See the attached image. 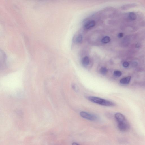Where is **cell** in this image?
<instances>
[{
    "label": "cell",
    "instance_id": "7",
    "mask_svg": "<svg viewBox=\"0 0 145 145\" xmlns=\"http://www.w3.org/2000/svg\"><path fill=\"white\" fill-rule=\"evenodd\" d=\"M129 19L132 20H135L136 18V16L135 13L133 12H131L129 13L128 15Z\"/></svg>",
    "mask_w": 145,
    "mask_h": 145
},
{
    "label": "cell",
    "instance_id": "3",
    "mask_svg": "<svg viewBox=\"0 0 145 145\" xmlns=\"http://www.w3.org/2000/svg\"><path fill=\"white\" fill-rule=\"evenodd\" d=\"M80 114L82 117L89 120L95 121L97 119L96 115L85 111L81 112Z\"/></svg>",
    "mask_w": 145,
    "mask_h": 145
},
{
    "label": "cell",
    "instance_id": "13",
    "mask_svg": "<svg viewBox=\"0 0 145 145\" xmlns=\"http://www.w3.org/2000/svg\"><path fill=\"white\" fill-rule=\"evenodd\" d=\"M123 65L124 67H128L129 63L125 61L123 63Z\"/></svg>",
    "mask_w": 145,
    "mask_h": 145
},
{
    "label": "cell",
    "instance_id": "11",
    "mask_svg": "<svg viewBox=\"0 0 145 145\" xmlns=\"http://www.w3.org/2000/svg\"><path fill=\"white\" fill-rule=\"evenodd\" d=\"M113 74L116 76L120 77L122 75V74L121 71L118 70H116L114 71Z\"/></svg>",
    "mask_w": 145,
    "mask_h": 145
},
{
    "label": "cell",
    "instance_id": "2",
    "mask_svg": "<svg viewBox=\"0 0 145 145\" xmlns=\"http://www.w3.org/2000/svg\"><path fill=\"white\" fill-rule=\"evenodd\" d=\"M86 98L92 102L102 105L111 107L115 105V103L112 101L98 97L89 96L87 97Z\"/></svg>",
    "mask_w": 145,
    "mask_h": 145
},
{
    "label": "cell",
    "instance_id": "8",
    "mask_svg": "<svg viewBox=\"0 0 145 145\" xmlns=\"http://www.w3.org/2000/svg\"><path fill=\"white\" fill-rule=\"evenodd\" d=\"M110 38L108 36L104 37L101 40V42L103 43L106 44L110 42Z\"/></svg>",
    "mask_w": 145,
    "mask_h": 145
},
{
    "label": "cell",
    "instance_id": "15",
    "mask_svg": "<svg viewBox=\"0 0 145 145\" xmlns=\"http://www.w3.org/2000/svg\"><path fill=\"white\" fill-rule=\"evenodd\" d=\"M140 45L139 43H137L136 44L135 46L137 48H139L140 47Z\"/></svg>",
    "mask_w": 145,
    "mask_h": 145
},
{
    "label": "cell",
    "instance_id": "9",
    "mask_svg": "<svg viewBox=\"0 0 145 145\" xmlns=\"http://www.w3.org/2000/svg\"><path fill=\"white\" fill-rule=\"evenodd\" d=\"M101 73L103 75L106 74L108 72V69L105 67H102L100 69Z\"/></svg>",
    "mask_w": 145,
    "mask_h": 145
},
{
    "label": "cell",
    "instance_id": "10",
    "mask_svg": "<svg viewBox=\"0 0 145 145\" xmlns=\"http://www.w3.org/2000/svg\"><path fill=\"white\" fill-rule=\"evenodd\" d=\"M83 39L82 35L81 34L77 35L75 38V41L78 43L81 42Z\"/></svg>",
    "mask_w": 145,
    "mask_h": 145
},
{
    "label": "cell",
    "instance_id": "1",
    "mask_svg": "<svg viewBox=\"0 0 145 145\" xmlns=\"http://www.w3.org/2000/svg\"><path fill=\"white\" fill-rule=\"evenodd\" d=\"M119 129L123 132L128 131L130 129L129 124L125 116L121 113H116L114 115Z\"/></svg>",
    "mask_w": 145,
    "mask_h": 145
},
{
    "label": "cell",
    "instance_id": "4",
    "mask_svg": "<svg viewBox=\"0 0 145 145\" xmlns=\"http://www.w3.org/2000/svg\"><path fill=\"white\" fill-rule=\"evenodd\" d=\"M95 21L92 20L86 22L84 25V28L86 29H89L93 27L95 25Z\"/></svg>",
    "mask_w": 145,
    "mask_h": 145
},
{
    "label": "cell",
    "instance_id": "6",
    "mask_svg": "<svg viewBox=\"0 0 145 145\" xmlns=\"http://www.w3.org/2000/svg\"><path fill=\"white\" fill-rule=\"evenodd\" d=\"M89 62V58L87 56L84 57L82 59V65L84 67L87 66L88 65Z\"/></svg>",
    "mask_w": 145,
    "mask_h": 145
},
{
    "label": "cell",
    "instance_id": "5",
    "mask_svg": "<svg viewBox=\"0 0 145 145\" xmlns=\"http://www.w3.org/2000/svg\"><path fill=\"white\" fill-rule=\"evenodd\" d=\"M131 78V76L123 78L120 80V82L121 84H128L130 82Z\"/></svg>",
    "mask_w": 145,
    "mask_h": 145
},
{
    "label": "cell",
    "instance_id": "14",
    "mask_svg": "<svg viewBox=\"0 0 145 145\" xmlns=\"http://www.w3.org/2000/svg\"><path fill=\"white\" fill-rule=\"evenodd\" d=\"M123 35V33H119L118 35V37L119 38L122 37Z\"/></svg>",
    "mask_w": 145,
    "mask_h": 145
},
{
    "label": "cell",
    "instance_id": "16",
    "mask_svg": "<svg viewBox=\"0 0 145 145\" xmlns=\"http://www.w3.org/2000/svg\"><path fill=\"white\" fill-rule=\"evenodd\" d=\"M72 145H80L76 142H73L72 143Z\"/></svg>",
    "mask_w": 145,
    "mask_h": 145
},
{
    "label": "cell",
    "instance_id": "12",
    "mask_svg": "<svg viewBox=\"0 0 145 145\" xmlns=\"http://www.w3.org/2000/svg\"><path fill=\"white\" fill-rule=\"evenodd\" d=\"M71 87L76 92H78L79 89L78 86L76 84H72L71 85Z\"/></svg>",
    "mask_w": 145,
    "mask_h": 145
}]
</instances>
